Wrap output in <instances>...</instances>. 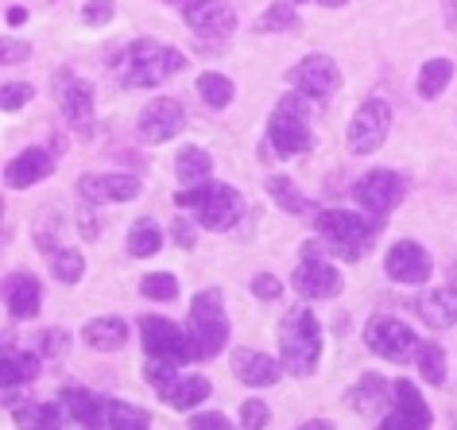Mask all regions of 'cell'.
Returning <instances> with one entry per match:
<instances>
[{
  "instance_id": "cell-52",
  "label": "cell",
  "mask_w": 457,
  "mask_h": 430,
  "mask_svg": "<svg viewBox=\"0 0 457 430\" xmlns=\"http://www.w3.org/2000/svg\"><path fill=\"white\" fill-rule=\"evenodd\" d=\"M287 4H303V0H287Z\"/></svg>"
},
{
  "instance_id": "cell-19",
  "label": "cell",
  "mask_w": 457,
  "mask_h": 430,
  "mask_svg": "<svg viewBox=\"0 0 457 430\" xmlns=\"http://www.w3.org/2000/svg\"><path fill=\"white\" fill-rule=\"evenodd\" d=\"M291 283H295V291H299L303 299H334L341 291V271L334 264H326L322 256H311L291 276Z\"/></svg>"
},
{
  "instance_id": "cell-47",
  "label": "cell",
  "mask_w": 457,
  "mask_h": 430,
  "mask_svg": "<svg viewBox=\"0 0 457 430\" xmlns=\"http://www.w3.org/2000/svg\"><path fill=\"white\" fill-rule=\"evenodd\" d=\"M78 221H82V233L89 236V241L101 233V225H94V213H89V210H82V218H78Z\"/></svg>"
},
{
  "instance_id": "cell-38",
  "label": "cell",
  "mask_w": 457,
  "mask_h": 430,
  "mask_svg": "<svg viewBox=\"0 0 457 430\" xmlns=\"http://www.w3.org/2000/svg\"><path fill=\"white\" fill-rule=\"evenodd\" d=\"M291 28H299V16H295V4H287V0L271 4L268 12L256 20V31H291Z\"/></svg>"
},
{
  "instance_id": "cell-22",
  "label": "cell",
  "mask_w": 457,
  "mask_h": 430,
  "mask_svg": "<svg viewBox=\"0 0 457 430\" xmlns=\"http://www.w3.org/2000/svg\"><path fill=\"white\" fill-rule=\"evenodd\" d=\"M415 314L434 330H450L457 326V287H430L415 302Z\"/></svg>"
},
{
  "instance_id": "cell-11",
  "label": "cell",
  "mask_w": 457,
  "mask_h": 430,
  "mask_svg": "<svg viewBox=\"0 0 457 430\" xmlns=\"http://www.w3.org/2000/svg\"><path fill=\"white\" fill-rule=\"evenodd\" d=\"M353 194H357V202L372 213V218H384V213H392L399 202H403L407 183L395 171H369L364 178H357Z\"/></svg>"
},
{
  "instance_id": "cell-10",
  "label": "cell",
  "mask_w": 457,
  "mask_h": 430,
  "mask_svg": "<svg viewBox=\"0 0 457 430\" xmlns=\"http://www.w3.org/2000/svg\"><path fill=\"white\" fill-rule=\"evenodd\" d=\"M268 144L276 148L283 160L287 155H303L314 148V132H311V117H303V112H295L287 105H279L271 112L268 120Z\"/></svg>"
},
{
  "instance_id": "cell-41",
  "label": "cell",
  "mask_w": 457,
  "mask_h": 430,
  "mask_svg": "<svg viewBox=\"0 0 457 430\" xmlns=\"http://www.w3.org/2000/svg\"><path fill=\"white\" fill-rule=\"evenodd\" d=\"M66 345H71V334H66L62 326H51V330H43V337H39V357H59Z\"/></svg>"
},
{
  "instance_id": "cell-17",
  "label": "cell",
  "mask_w": 457,
  "mask_h": 430,
  "mask_svg": "<svg viewBox=\"0 0 457 430\" xmlns=\"http://www.w3.org/2000/svg\"><path fill=\"white\" fill-rule=\"evenodd\" d=\"M54 89H59V109L66 112V120L78 124V128H89V120H94V89H89V82L62 70L54 78Z\"/></svg>"
},
{
  "instance_id": "cell-14",
  "label": "cell",
  "mask_w": 457,
  "mask_h": 430,
  "mask_svg": "<svg viewBox=\"0 0 457 430\" xmlns=\"http://www.w3.org/2000/svg\"><path fill=\"white\" fill-rule=\"evenodd\" d=\"M376 430H430V407L419 395L415 384L399 380L392 392V415L384 418Z\"/></svg>"
},
{
  "instance_id": "cell-12",
  "label": "cell",
  "mask_w": 457,
  "mask_h": 430,
  "mask_svg": "<svg viewBox=\"0 0 457 430\" xmlns=\"http://www.w3.org/2000/svg\"><path fill=\"white\" fill-rule=\"evenodd\" d=\"M182 132V105L175 97H155L147 101V109L136 120V136L144 144H167Z\"/></svg>"
},
{
  "instance_id": "cell-3",
  "label": "cell",
  "mask_w": 457,
  "mask_h": 430,
  "mask_svg": "<svg viewBox=\"0 0 457 430\" xmlns=\"http://www.w3.org/2000/svg\"><path fill=\"white\" fill-rule=\"evenodd\" d=\"M175 202L179 206H190L198 225H205V229H213V233L233 229V225L241 221V210H245L241 194L225 183H198L190 190H179Z\"/></svg>"
},
{
  "instance_id": "cell-5",
  "label": "cell",
  "mask_w": 457,
  "mask_h": 430,
  "mask_svg": "<svg viewBox=\"0 0 457 430\" xmlns=\"http://www.w3.org/2000/svg\"><path fill=\"white\" fill-rule=\"evenodd\" d=\"M144 372H147V384L159 392V400L167 407H175V411H190V407H198L205 395H210V380L187 376V372H179V365H170V360L147 357Z\"/></svg>"
},
{
  "instance_id": "cell-27",
  "label": "cell",
  "mask_w": 457,
  "mask_h": 430,
  "mask_svg": "<svg viewBox=\"0 0 457 430\" xmlns=\"http://www.w3.org/2000/svg\"><path fill=\"white\" fill-rule=\"evenodd\" d=\"M16 430H62V411L51 403H12Z\"/></svg>"
},
{
  "instance_id": "cell-23",
  "label": "cell",
  "mask_w": 457,
  "mask_h": 430,
  "mask_svg": "<svg viewBox=\"0 0 457 430\" xmlns=\"http://www.w3.org/2000/svg\"><path fill=\"white\" fill-rule=\"evenodd\" d=\"M233 376L248 384V388H271V384L279 380V365L264 353L241 349V353H233Z\"/></svg>"
},
{
  "instance_id": "cell-2",
  "label": "cell",
  "mask_w": 457,
  "mask_h": 430,
  "mask_svg": "<svg viewBox=\"0 0 457 430\" xmlns=\"http://www.w3.org/2000/svg\"><path fill=\"white\" fill-rule=\"evenodd\" d=\"M279 353H283V368H287L291 376L314 372L318 357H322V326H318V318L306 307H295L283 314Z\"/></svg>"
},
{
  "instance_id": "cell-6",
  "label": "cell",
  "mask_w": 457,
  "mask_h": 430,
  "mask_svg": "<svg viewBox=\"0 0 457 430\" xmlns=\"http://www.w3.org/2000/svg\"><path fill=\"white\" fill-rule=\"evenodd\" d=\"M140 337H144L147 357H155V360H170V365L202 360L194 334L190 330H179L170 318H155V314H147V318L140 322Z\"/></svg>"
},
{
  "instance_id": "cell-20",
  "label": "cell",
  "mask_w": 457,
  "mask_h": 430,
  "mask_svg": "<svg viewBox=\"0 0 457 430\" xmlns=\"http://www.w3.org/2000/svg\"><path fill=\"white\" fill-rule=\"evenodd\" d=\"M59 400L66 407V415H71L82 430H109V403L97 400L89 388H78V384H71V388L59 392Z\"/></svg>"
},
{
  "instance_id": "cell-34",
  "label": "cell",
  "mask_w": 457,
  "mask_h": 430,
  "mask_svg": "<svg viewBox=\"0 0 457 430\" xmlns=\"http://www.w3.org/2000/svg\"><path fill=\"white\" fill-rule=\"evenodd\" d=\"M51 271H54V279L71 287V283L86 276V260H82V252H74V248H59V252H51Z\"/></svg>"
},
{
  "instance_id": "cell-28",
  "label": "cell",
  "mask_w": 457,
  "mask_h": 430,
  "mask_svg": "<svg viewBox=\"0 0 457 430\" xmlns=\"http://www.w3.org/2000/svg\"><path fill=\"white\" fill-rule=\"evenodd\" d=\"M0 372H4V388H16V384L36 380L39 376V353H28V349H20V345H8Z\"/></svg>"
},
{
  "instance_id": "cell-26",
  "label": "cell",
  "mask_w": 457,
  "mask_h": 430,
  "mask_svg": "<svg viewBox=\"0 0 457 430\" xmlns=\"http://www.w3.org/2000/svg\"><path fill=\"white\" fill-rule=\"evenodd\" d=\"M392 392H395V384L387 388L380 376H361L357 388L345 392V403L353 407V411L369 415V411H380V407H387V395H392Z\"/></svg>"
},
{
  "instance_id": "cell-42",
  "label": "cell",
  "mask_w": 457,
  "mask_h": 430,
  "mask_svg": "<svg viewBox=\"0 0 457 430\" xmlns=\"http://www.w3.org/2000/svg\"><path fill=\"white\" fill-rule=\"evenodd\" d=\"M190 430H233V423L221 411H198L190 415Z\"/></svg>"
},
{
  "instance_id": "cell-36",
  "label": "cell",
  "mask_w": 457,
  "mask_h": 430,
  "mask_svg": "<svg viewBox=\"0 0 457 430\" xmlns=\"http://www.w3.org/2000/svg\"><path fill=\"white\" fill-rule=\"evenodd\" d=\"M419 376L427 384H445V353H442V345H434V342L419 345Z\"/></svg>"
},
{
  "instance_id": "cell-53",
  "label": "cell",
  "mask_w": 457,
  "mask_h": 430,
  "mask_svg": "<svg viewBox=\"0 0 457 430\" xmlns=\"http://www.w3.org/2000/svg\"><path fill=\"white\" fill-rule=\"evenodd\" d=\"M453 430H457V426H453Z\"/></svg>"
},
{
  "instance_id": "cell-46",
  "label": "cell",
  "mask_w": 457,
  "mask_h": 430,
  "mask_svg": "<svg viewBox=\"0 0 457 430\" xmlns=\"http://www.w3.org/2000/svg\"><path fill=\"white\" fill-rule=\"evenodd\" d=\"M175 241H179V248H194V241H198V233H194V225H187V221H175Z\"/></svg>"
},
{
  "instance_id": "cell-7",
  "label": "cell",
  "mask_w": 457,
  "mask_h": 430,
  "mask_svg": "<svg viewBox=\"0 0 457 430\" xmlns=\"http://www.w3.org/2000/svg\"><path fill=\"white\" fill-rule=\"evenodd\" d=\"M190 334L202 357H217L228 342V318L221 307V291H202L190 299Z\"/></svg>"
},
{
  "instance_id": "cell-31",
  "label": "cell",
  "mask_w": 457,
  "mask_h": 430,
  "mask_svg": "<svg viewBox=\"0 0 457 430\" xmlns=\"http://www.w3.org/2000/svg\"><path fill=\"white\" fill-rule=\"evenodd\" d=\"M233 82H228L225 74H213V70H205L202 78H198V97L205 101L210 109H225L228 101H233Z\"/></svg>"
},
{
  "instance_id": "cell-25",
  "label": "cell",
  "mask_w": 457,
  "mask_h": 430,
  "mask_svg": "<svg viewBox=\"0 0 457 430\" xmlns=\"http://www.w3.org/2000/svg\"><path fill=\"white\" fill-rule=\"evenodd\" d=\"M82 337H86V345L101 349V353H112V349H120L124 342H129V322L112 318V314L109 318H94V322H86Z\"/></svg>"
},
{
  "instance_id": "cell-35",
  "label": "cell",
  "mask_w": 457,
  "mask_h": 430,
  "mask_svg": "<svg viewBox=\"0 0 457 430\" xmlns=\"http://www.w3.org/2000/svg\"><path fill=\"white\" fill-rule=\"evenodd\" d=\"M140 295L152 302H175L179 299V283L170 271H152V276L140 279Z\"/></svg>"
},
{
  "instance_id": "cell-43",
  "label": "cell",
  "mask_w": 457,
  "mask_h": 430,
  "mask_svg": "<svg viewBox=\"0 0 457 430\" xmlns=\"http://www.w3.org/2000/svg\"><path fill=\"white\" fill-rule=\"evenodd\" d=\"M82 20L86 24H109L112 20V0H86V8H82Z\"/></svg>"
},
{
  "instance_id": "cell-37",
  "label": "cell",
  "mask_w": 457,
  "mask_h": 430,
  "mask_svg": "<svg viewBox=\"0 0 457 430\" xmlns=\"http://www.w3.org/2000/svg\"><path fill=\"white\" fill-rule=\"evenodd\" d=\"M159 244H163V233H159L152 221H140V225H136V229L129 233V252H132V256H140V260L155 256V252H159Z\"/></svg>"
},
{
  "instance_id": "cell-33",
  "label": "cell",
  "mask_w": 457,
  "mask_h": 430,
  "mask_svg": "<svg viewBox=\"0 0 457 430\" xmlns=\"http://www.w3.org/2000/svg\"><path fill=\"white\" fill-rule=\"evenodd\" d=\"M109 430H152V415L136 403H109Z\"/></svg>"
},
{
  "instance_id": "cell-45",
  "label": "cell",
  "mask_w": 457,
  "mask_h": 430,
  "mask_svg": "<svg viewBox=\"0 0 457 430\" xmlns=\"http://www.w3.org/2000/svg\"><path fill=\"white\" fill-rule=\"evenodd\" d=\"M20 59H28V43H16V39H4V66H12Z\"/></svg>"
},
{
  "instance_id": "cell-15",
  "label": "cell",
  "mask_w": 457,
  "mask_h": 430,
  "mask_svg": "<svg viewBox=\"0 0 457 430\" xmlns=\"http://www.w3.org/2000/svg\"><path fill=\"white\" fill-rule=\"evenodd\" d=\"M430 252L422 248L419 241H395L387 248L384 256V271L392 276L395 283H407V287H415V283H427L430 279Z\"/></svg>"
},
{
  "instance_id": "cell-16",
  "label": "cell",
  "mask_w": 457,
  "mask_h": 430,
  "mask_svg": "<svg viewBox=\"0 0 457 430\" xmlns=\"http://www.w3.org/2000/svg\"><path fill=\"white\" fill-rule=\"evenodd\" d=\"M78 194L89 206H105V202H132L140 198V178L124 175V171H109V175H82L78 178Z\"/></svg>"
},
{
  "instance_id": "cell-8",
  "label": "cell",
  "mask_w": 457,
  "mask_h": 430,
  "mask_svg": "<svg viewBox=\"0 0 457 430\" xmlns=\"http://www.w3.org/2000/svg\"><path fill=\"white\" fill-rule=\"evenodd\" d=\"M387 128H392V109H387V101H376V97L364 101L349 120V148L357 155L380 152V144L387 140Z\"/></svg>"
},
{
  "instance_id": "cell-32",
  "label": "cell",
  "mask_w": 457,
  "mask_h": 430,
  "mask_svg": "<svg viewBox=\"0 0 457 430\" xmlns=\"http://www.w3.org/2000/svg\"><path fill=\"white\" fill-rule=\"evenodd\" d=\"M268 194L276 198V206H283L287 213H311L314 206H311V198H303L299 194V186L291 183V178H268Z\"/></svg>"
},
{
  "instance_id": "cell-50",
  "label": "cell",
  "mask_w": 457,
  "mask_h": 430,
  "mask_svg": "<svg viewBox=\"0 0 457 430\" xmlns=\"http://www.w3.org/2000/svg\"><path fill=\"white\" fill-rule=\"evenodd\" d=\"M445 20H450V28H457V0H445Z\"/></svg>"
},
{
  "instance_id": "cell-30",
  "label": "cell",
  "mask_w": 457,
  "mask_h": 430,
  "mask_svg": "<svg viewBox=\"0 0 457 430\" xmlns=\"http://www.w3.org/2000/svg\"><path fill=\"white\" fill-rule=\"evenodd\" d=\"M450 78H453V62H450V59H430V62L419 70V97L434 101L445 86H450Z\"/></svg>"
},
{
  "instance_id": "cell-51",
  "label": "cell",
  "mask_w": 457,
  "mask_h": 430,
  "mask_svg": "<svg viewBox=\"0 0 457 430\" xmlns=\"http://www.w3.org/2000/svg\"><path fill=\"white\" fill-rule=\"evenodd\" d=\"M163 4H182V8H187V4H194V0H163Z\"/></svg>"
},
{
  "instance_id": "cell-49",
  "label": "cell",
  "mask_w": 457,
  "mask_h": 430,
  "mask_svg": "<svg viewBox=\"0 0 457 430\" xmlns=\"http://www.w3.org/2000/svg\"><path fill=\"white\" fill-rule=\"evenodd\" d=\"M24 20H28L24 8H12V12H8V24H12V28H20V24H24Z\"/></svg>"
},
{
  "instance_id": "cell-13",
  "label": "cell",
  "mask_w": 457,
  "mask_h": 430,
  "mask_svg": "<svg viewBox=\"0 0 457 430\" xmlns=\"http://www.w3.org/2000/svg\"><path fill=\"white\" fill-rule=\"evenodd\" d=\"M182 20H187V28L202 39H225V36H233V28H237V12L225 0H194V4L182 8Z\"/></svg>"
},
{
  "instance_id": "cell-40",
  "label": "cell",
  "mask_w": 457,
  "mask_h": 430,
  "mask_svg": "<svg viewBox=\"0 0 457 430\" xmlns=\"http://www.w3.org/2000/svg\"><path fill=\"white\" fill-rule=\"evenodd\" d=\"M268 403L264 400H245L241 403V426L245 430H264L268 426Z\"/></svg>"
},
{
  "instance_id": "cell-1",
  "label": "cell",
  "mask_w": 457,
  "mask_h": 430,
  "mask_svg": "<svg viewBox=\"0 0 457 430\" xmlns=\"http://www.w3.org/2000/svg\"><path fill=\"white\" fill-rule=\"evenodd\" d=\"M182 66H187L182 51L163 47V43H152V39H136L117 59V78L129 89H152L159 82H167L170 74H179Z\"/></svg>"
},
{
  "instance_id": "cell-29",
  "label": "cell",
  "mask_w": 457,
  "mask_h": 430,
  "mask_svg": "<svg viewBox=\"0 0 457 430\" xmlns=\"http://www.w3.org/2000/svg\"><path fill=\"white\" fill-rule=\"evenodd\" d=\"M210 171H213V160H210V152H205V148H182V152H179L175 175H179L182 186L205 183V178H210Z\"/></svg>"
},
{
  "instance_id": "cell-9",
  "label": "cell",
  "mask_w": 457,
  "mask_h": 430,
  "mask_svg": "<svg viewBox=\"0 0 457 430\" xmlns=\"http://www.w3.org/2000/svg\"><path fill=\"white\" fill-rule=\"evenodd\" d=\"M364 342H369L372 353H380L384 360H395V365L407 360L411 353H419V345H422L415 330L399 318H372L364 326Z\"/></svg>"
},
{
  "instance_id": "cell-24",
  "label": "cell",
  "mask_w": 457,
  "mask_h": 430,
  "mask_svg": "<svg viewBox=\"0 0 457 430\" xmlns=\"http://www.w3.org/2000/svg\"><path fill=\"white\" fill-rule=\"evenodd\" d=\"M4 299H8V314L24 322V318H36L39 314L43 287H39V279H31V276H12L4 287Z\"/></svg>"
},
{
  "instance_id": "cell-4",
  "label": "cell",
  "mask_w": 457,
  "mask_h": 430,
  "mask_svg": "<svg viewBox=\"0 0 457 430\" xmlns=\"http://www.w3.org/2000/svg\"><path fill=\"white\" fill-rule=\"evenodd\" d=\"M384 229L380 218H361L353 210H322L318 213V233L334 244L337 256L345 260H361V252L376 241V233Z\"/></svg>"
},
{
  "instance_id": "cell-44",
  "label": "cell",
  "mask_w": 457,
  "mask_h": 430,
  "mask_svg": "<svg viewBox=\"0 0 457 430\" xmlns=\"http://www.w3.org/2000/svg\"><path fill=\"white\" fill-rule=\"evenodd\" d=\"M253 295H256V299H264V302H271V299H279V295H283V283L264 271V276H256V279H253Z\"/></svg>"
},
{
  "instance_id": "cell-48",
  "label": "cell",
  "mask_w": 457,
  "mask_h": 430,
  "mask_svg": "<svg viewBox=\"0 0 457 430\" xmlns=\"http://www.w3.org/2000/svg\"><path fill=\"white\" fill-rule=\"evenodd\" d=\"M299 430H334V423H326V418H311V423H303Z\"/></svg>"
},
{
  "instance_id": "cell-39",
  "label": "cell",
  "mask_w": 457,
  "mask_h": 430,
  "mask_svg": "<svg viewBox=\"0 0 457 430\" xmlns=\"http://www.w3.org/2000/svg\"><path fill=\"white\" fill-rule=\"evenodd\" d=\"M31 97H36V89H31L28 82H8L4 89H0V109L16 112V109H24Z\"/></svg>"
},
{
  "instance_id": "cell-21",
  "label": "cell",
  "mask_w": 457,
  "mask_h": 430,
  "mask_svg": "<svg viewBox=\"0 0 457 430\" xmlns=\"http://www.w3.org/2000/svg\"><path fill=\"white\" fill-rule=\"evenodd\" d=\"M51 171H54L51 152H43V148H24L12 163L4 167V183L12 186V190H28V186L43 183V178H47Z\"/></svg>"
},
{
  "instance_id": "cell-18",
  "label": "cell",
  "mask_w": 457,
  "mask_h": 430,
  "mask_svg": "<svg viewBox=\"0 0 457 430\" xmlns=\"http://www.w3.org/2000/svg\"><path fill=\"white\" fill-rule=\"evenodd\" d=\"M291 86L306 89V94H314V97H326V94H334V89L341 86V70H337V62L329 59V54H311V59H303L291 70Z\"/></svg>"
}]
</instances>
